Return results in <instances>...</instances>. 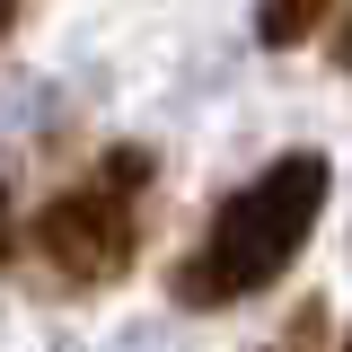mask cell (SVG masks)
Segmentation results:
<instances>
[{
  "instance_id": "obj_8",
  "label": "cell",
  "mask_w": 352,
  "mask_h": 352,
  "mask_svg": "<svg viewBox=\"0 0 352 352\" xmlns=\"http://www.w3.org/2000/svg\"><path fill=\"white\" fill-rule=\"evenodd\" d=\"M344 352H352V335H344Z\"/></svg>"
},
{
  "instance_id": "obj_1",
  "label": "cell",
  "mask_w": 352,
  "mask_h": 352,
  "mask_svg": "<svg viewBox=\"0 0 352 352\" xmlns=\"http://www.w3.org/2000/svg\"><path fill=\"white\" fill-rule=\"evenodd\" d=\"M326 194H335V168L317 150H282L273 168H256L212 212L203 247L176 264V300L185 308H238V300H256V291H273L300 264L308 229L326 220Z\"/></svg>"
},
{
  "instance_id": "obj_6",
  "label": "cell",
  "mask_w": 352,
  "mask_h": 352,
  "mask_svg": "<svg viewBox=\"0 0 352 352\" xmlns=\"http://www.w3.org/2000/svg\"><path fill=\"white\" fill-rule=\"evenodd\" d=\"M335 62H344V71H352V18H344V27H335Z\"/></svg>"
},
{
  "instance_id": "obj_3",
  "label": "cell",
  "mask_w": 352,
  "mask_h": 352,
  "mask_svg": "<svg viewBox=\"0 0 352 352\" xmlns=\"http://www.w3.org/2000/svg\"><path fill=\"white\" fill-rule=\"evenodd\" d=\"M326 18H335V0H264V9H256V36L273 44V53H291V44H308Z\"/></svg>"
},
{
  "instance_id": "obj_2",
  "label": "cell",
  "mask_w": 352,
  "mask_h": 352,
  "mask_svg": "<svg viewBox=\"0 0 352 352\" xmlns=\"http://www.w3.org/2000/svg\"><path fill=\"white\" fill-rule=\"evenodd\" d=\"M141 185H150V159L141 150H106L97 176H80L71 194L44 203L36 247L71 291H106V282L132 273V256H141Z\"/></svg>"
},
{
  "instance_id": "obj_7",
  "label": "cell",
  "mask_w": 352,
  "mask_h": 352,
  "mask_svg": "<svg viewBox=\"0 0 352 352\" xmlns=\"http://www.w3.org/2000/svg\"><path fill=\"white\" fill-rule=\"evenodd\" d=\"M9 27H18V0H0V44H9Z\"/></svg>"
},
{
  "instance_id": "obj_4",
  "label": "cell",
  "mask_w": 352,
  "mask_h": 352,
  "mask_svg": "<svg viewBox=\"0 0 352 352\" xmlns=\"http://www.w3.org/2000/svg\"><path fill=\"white\" fill-rule=\"evenodd\" d=\"M273 352H326V308H317V300L291 308V326L273 335Z\"/></svg>"
},
{
  "instance_id": "obj_5",
  "label": "cell",
  "mask_w": 352,
  "mask_h": 352,
  "mask_svg": "<svg viewBox=\"0 0 352 352\" xmlns=\"http://www.w3.org/2000/svg\"><path fill=\"white\" fill-rule=\"evenodd\" d=\"M9 247H18V220H9V185H0V264H9Z\"/></svg>"
}]
</instances>
